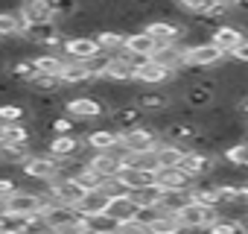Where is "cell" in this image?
Instances as JSON below:
<instances>
[{"mask_svg": "<svg viewBox=\"0 0 248 234\" xmlns=\"http://www.w3.org/2000/svg\"><path fill=\"white\" fill-rule=\"evenodd\" d=\"M41 217H44L47 231H79V217L82 214L76 211V205L47 199L44 208H41Z\"/></svg>", "mask_w": 248, "mask_h": 234, "instance_id": "obj_1", "label": "cell"}, {"mask_svg": "<svg viewBox=\"0 0 248 234\" xmlns=\"http://www.w3.org/2000/svg\"><path fill=\"white\" fill-rule=\"evenodd\" d=\"M18 170H21L27 179H35V182L47 184V182L56 179V173H59V158H53L50 152H30V155L18 164Z\"/></svg>", "mask_w": 248, "mask_h": 234, "instance_id": "obj_2", "label": "cell"}, {"mask_svg": "<svg viewBox=\"0 0 248 234\" xmlns=\"http://www.w3.org/2000/svg\"><path fill=\"white\" fill-rule=\"evenodd\" d=\"M62 111L76 117V120H105V114H108V105L99 100V97H73V100H64L62 102Z\"/></svg>", "mask_w": 248, "mask_h": 234, "instance_id": "obj_3", "label": "cell"}, {"mask_svg": "<svg viewBox=\"0 0 248 234\" xmlns=\"http://www.w3.org/2000/svg\"><path fill=\"white\" fill-rule=\"evenodd\" d=\"M21 38L30 41V44H41L47 50H59L64 35L59 33V24L56 21H41V24H24L21 30Z\"/></svg>", "mask_w": 248, "mask_h": 234, "instance_id": "obj_4", "label": "cell"}, {"mask_svg": "<svg viewBox=\"0 0 248 234\" xmlns=\"http://www.w3.org/2000/svg\"><path fill=\"white\" fill-rule=\"evenodd\" d=\"M228 59V53L222 47H216L213 41H202L184 50V65L187 67H219Z\"/></svg>", "mask_w": 248, "mask_h": 234, "instance_id": "obj_5", "label": "cell"}, {"mask_svg": "<svg viewBox=\"0 0 248 234\" xmlns=\"http://www.w3.org/2000/svg\"><path fill=\"white\" fill-rule=\"evenodd\" d=\"M105 120H108L111 129H117V132L123 135V132H129V129L140 126V123L146 120V111L138 108L135 102H126V105H114V108H108Z\"/></svg>", "mask_w": 248, "mask_h": 234, "instance_id": "obj_6", "label": "cell"}, {"mask_svg": "<svg viewBox=\"0 0 248 234\" xmlns=\"http://www.w3.org/2000/svg\"><path fill=\"white\" fill-rule=\"evenodd\" d=\"M47 152L53 158H76V155L88 152V147H85V138H79L73 132H56L47 138Z\"/></svg>", "mask_w": 248, "mask_h": 234, "instance_id": "obj_7", "label": "cell"}, {"mask_svg": "<svg viewBox=\"0 0 248 234\" xmlns=\"http://www.w3.org/2000/svg\"><path fill=\"white\" fill-rule=\"evenodd\" d=\"M3 205H6V211H15V214H41V208H44V187L41 190L15 187L6 196Z\"/></svg>", "mask_w": 248, "mask_h": 234, "instance_id": "obj_8", "label": "cell"}, {"mask_svg": "<svg viewBox=\"0 0 248 234\" xmlns=\"http://www.w3.org/2000/svg\"><path fill=\"white\" fill-rule=\"evenodd\" d=\"M59 53L67 59V62H88L91 56L99 53V44L93 35H67L59 47Z\"/></svg>", "mask_w": 248, "mask_h": 234, "instance_id": "obj_9", "label": "cell"}, {"mask_svg": "<svg viewBox=\"0 0 248 234\" xmlns=\"http://www.w3.org/2000/svg\"><path fill=\"white\" fill-rule=\"evenodd\" d=\"M120 141H123V147H126L129 152H149V150L158 147L161 135H158L152 126L140 123V126H135V129H129V132H123Z\"/></svg>", "mask_w": 248, "mask_h": 234, "instance_id": "obj_10", "label": "cell"}, {"mask_svg": "<svg viewBox=\"0 0 248 234\" xmlns=\"http://www.w3.org/2000/svg\"><path fill=\"white\" fill-rule=\"evenodd\" d=\"M216 158H219V155H213V152H204V150H187L175 167H181V170H184L190 179H202V176H207V173L213 170Z\"/></svg>", "mask_w": 248, "mask_h": 234, "instance_id": "obj_11", "label": "cell"}, {"mask_svg": "<svg viewBox=\"0 0 248 234\" xmlns=\"http://www.w3.org/2000/svg\"><path fill=\"white\" fill-rule=\"evenodd\" d=\"M216 214H219V208H210V205H202V202H193V199L175 211V217L184 228H204Z\"/></svg>", "mask_w": 248, "mask_h": 234, "instance_id": "obj_12", "label": "cell"}, {"mask_svg": "<svg viewBox=\"0 0 248 234\" xmlns=\"http://www.w3.org/2000/svg\"><path fill=\"white\" fill-rule=\"evenodd\" d=\"M158 44H172V41H181V33H184V24L178 18H152L146 21L143 27Z\"/></svg>", "mask_w": 248, "mask_h": 234, "instance_id": "obj_13", "label": "cell"}, {"mask_svg": "<svg viewBox=\"0 0 248 234\" xmlns=\"http://www.w3.org/2000/svg\"><path fill=\"white\" fill-rule=\"evenodd\" d=\"M152 62H158L161 67H167L170 73H181L187 65H184V44L181 41H172V44H158L149 56Z\"/></svg>", "mask_w": 248, "mask_h": 234, "instance_id": "obj_14", "label": "cell"}, {"mask_svg": "<svg viewBox=\"0 0 248 234\" xmlns=\"http://www.w3.org/2000/svg\"><path fill=\"white\" fill-rule=\"evenodd\" d=\"M138 108H143L146 114L149 111H170L172 108V100L167 91H158V85H149V91H135V100H132Z\"/></svg>", "mask_w": 248, "mask_h": 234, "instance_id": "obj_15", "label": "cell"}, {"mask_svg": "<svg viewBox=\"0 0 248 234\" xmlns=\"http://www.w3.org/2000/svg\"><path fill=\"white\" fill-rule=\"evenodd\" d=\"M172 76H175V73H170L167 67H161V65L152 62V59L140 62V65L135 67V82H140V85H167Z\"/></svg>", "mask_w": 248, "mask_h": 234, "instance_id": "obj_16", "label": "cell"}, {"mask_svg": "<svg viewBox=\"0 0 248 234\" xmlns=\"http://www.w3.org/2000/svg\"><path fill=\"white\" fill-rule=\"evenodd\" d=\"M117 141H120V132H117V129H111V126H91V129H88V135H85V147H88V152L111 150Z\"/></svg>", "mask_w": 248, "mask_h": 234, "instance_id": "obj_17", "label": "cell"}, {"mask_svg": "<svg viewBox=\"0 0 248 234\" xmlns=\"http://www.w3.org/2000/svg\"><path fill=\"white\" fill-rule=\"evenodd\" d=\"M155 182L164 187V190H190L196 184V179H190L181 167H161L155 173Z\"/></svg>", "mask_w": 248, "mask_h": 234, "instance_id": "obj_18", "label": "cell"}, {"mask_svg": "<svg viewBox=\"0 0 248 234\" xmlns=\"http://www.w3.org/2000/svg\"><path fill=\"white\" fill-rule=\"evenodd\" d=\"M158 47V41L146 33V30H135V33H126V41H123V53L129 56H152V50Z\"/></svg>", "mask_w": 248, "mask_h": 234, "instance_id": "obj_19", "label": "cell"}, {"mask_svg": "<svg viewBox=\"0 0 248 234\" xmlns=\"http://www.w3.org/2000/svg\"><path fill=\"white\" fill-rule=\"evenodd\" d=\"M105 79H111V82H135V65L129 62L126 53H114L108 59Z\"/></svg>", "mask_w": 248, "mask_h": 234, "instance_id": "obj_20", "label": "cell"}, {"mask_svg": "<svg viewBox=\"0 0 248 234\" xmlns=\"http://www.w3.org/2000/svg\"><path fill=\"white\" fill-rule=\"evenodd\" d=\"M242 38H245V30H242V27H233V24H219V27H213V33H210V41H213L216 47H222L225 53H231Z\"/></svg>", "mask_w": 248, "mask_h": 234, "instance_id": "obj_21", "label": "cell"}, {"mask_svg": "<svg viewBox=\"0 0 248 234\" xmlns=\"http://www.w3.org/2000/svg\"><path fill=\"white\" fill-rule=\"evenodd\" d=\"M105 214L123 225V222H129V219H135V217H138V205L132 202V196H129V193H126V196H111V199H108V205H105Z\"/></svg>", "mask_w": 248, "mask_h": 234, "instance_id": "obj_22", "label": "cell"}, {"mask_svg": "<svg viewBox=\"0 0 248 234\" xmlns=\"http://www.w3.org/2000/svg\"><path fill=\"white\" fill-rule=\"evenodd\" d=\"M88 167H91L99 179H108V176H117V173H120L123 161L114 158L108 150H102V152H91V155H88Z\"/></svg>", "mask_w": 248, "mask_h": 234, "instance_id": "obj_23", "label": "cell"}, {"mask_svg": "<svg viewBox=\"0 0 248 234\" xmlns=\"http://www.w3.org/2000/svg\"><path fill=\"white\" fill-rule=\"evenodd\" d=\"M129 196H132V202H135L138 208H158V205L164 202L167 190H164L158 182H152V184H143V187L129 190Z\"/></svg>", "mask_w": 248, "mask_h": 234, "instance_id": "obj_24", "label": "cell"}, {"mask_svg": "<svg viewBox=\"0 0 248 234\" xmlns=\"http://www.w3.org/2000/svg\"><path fill=\"white\" fill-rule=\"evenodd\" d=\"M79 231L111 234V231H120V222H117V219H111L105 211H99V214H85V217H79Z\"/></svg>", "mask_w": 248, "mask_h": 234, "instance_id": "obj_25", "label": "cell"}, {"mask_svg": "<svg viewBox=\"0 0 248 234\" xmlns=\"http://www.w3.org/2000/svg\"><path fill=\"white\" fill-rule=\"evenodd\" d=\"M0 141L6 144H30L32 129L24 120H0Z\"/></svg>", "mask_w": 248, "mask_h": 234, "instance_id": "obj_26", "label": "cell"}, {"mask_svg": "<svg viewBox=\"0 0 248 234\" xmlns=\"http://www.w3.org/2000/svg\"><path fill=\"white\" fill-rule=\"evenodd\" d=\"M108 193L102 190V187H88L85 193H82V199L76 202V211L85 217V214H99V211H105V205H108Z\"/></svg>", "mask_w": 248, "mask_h": 234, "instance_id": "obj_27", "label": "cell"}, {"mask_svg": "<svg viewBox=\"0 0 248 234\" xmlns=\"http://www.w3.org/2000/svg\"><path fill=\"white\" fill-rule=\"evenodd\" d=\"M187 150H190L187 144H178V141H164V138H161V141H158V147H155V155H158L161 167H175Z\"/></svg>", "mask_w": 248, "mask_h": 234, "instance_id": "obj_28", "label": "cell"}, {"mask_svg": "<svg viewBox=\"0 0 248 234\" xmlns=\"http://www.w3.org/2000/svg\"><path fill=\"white\" fill-rule=\"evenodd\" d=\"M59 76L64 82V88H70V85H91L93 82V76H91V70H88L85 62H67Z\"/></svg>", "mask_w": 248, "mask_h": 234, "instance_id": "obj_29", "label": "cell"}, {"mask_svg": "<svg viewBox=\"0 0 248 234\" xmlns=\"http://www.w3.org/2000/svg\"><path fill=\"white\" fill-rule=\"evenodd\" d=\"M117 179H120L123 184H126L129 190H135V187L152 184V182H155V173L140 170V167H129V164H123V167H120V173H117Z\"/></svg>", "mask_w": 248, "mask_h": 234, "instance_id": "obj_30", "label": "cell"}, {"mask_svg": "<svg viewBox=\"0 0 248 234\" xmlns=\"http://www.w3.org/2000/svg\"><path fill=\"white\" fill-rule=\"evenodd\" d=\"M149 231H152V234H175V231H184V225L178 222V217H175L172 211H164V208L158 205V217L149 219Z\"/></svg>", "mask_w": 248, "mask_h": 234, "instance_id": "obj_31", "label": "cell"}, {"mask_svg": "<svg viewBox=\"0 0 248 234\" xmlns=\"http://www.w3.org/2000/svg\"><path fill=\"white\" fill-rule=\"evenodd\" d=\"M96 44H99V50L102 53H123V41H126V33L123 30H99L96 35Z\"/></svg>", "mask_w": 248, "mask_h": 234, "instance_id": "obj_32", "label": "cell"}, {"mask_svg": "<svg viewBox=\"0 0 248 234\" xmlns=\"http://www.w3.org/2000/svg\"><path fill=\"white\" fill-rule=\"evenodd\" d=\"M24 21L15 9H0V38H21Z\"/></svg>", "mask_w": 248, "mask_h": 234, "instance_id": "obj_33", "label": "cell"}, {"mask_svg": "<svg viewBox=\"0 0 248 234\" xmlns=\"http://www.w3.org/2000/svg\"><path fill=\"white\" fill-rule=\"evenodd\" d=\"M32 62H35V67H38V73H62V67L67 65V59L59 53V50H47V53H41V56H32Z\"/></svg>", "mask_w": 248, "mask_h": 234, "instance_id": "obj_34", "label": "cell"}, {"mask_svg": "<svg viewBox=\"0 0 248 234\" xmlns=\"http://www.w3.org/2000/svg\"><path fill=\"white\" fill-rule=\"evenodd\" d=\"M32 214H15V211H3L0 214V231L3 234H18V231H27V222H30Z\"/></svg>", "mask_w": 248, "mask_h": 234, "instance_id": "obj_35", "label": "cell"}, {"mask_svg": "<svg viewBox=\"0 0 248 234\" xmlns=\"http://www.w3.org/2000/svg\"><path fill=\"white\" fill-rule=\"evenodd\" d=\"M30 88L32 91H44V94H62L64 91V82L56 73H35V79L30 82Z\"/></svg>", "mask_w": 248, "mask_h": 234, "instance_id": "obj_36", "label": "cell"}, {"mask_svg": "<svg viewBox=\"0 0 248 234\" xmlns=\"http://www.w3.org/2000/svg\"><path fill=\"white\" fill-rule=\"evenodd\" d=\"M126 164H129V167H140V170H149V173H158V170H161V161H158L155 150H149V152H129Z\"/></svg>", "mask_w": 248, "mask_h": 234, "instance_id": "obj_37", "label": "cell"}, {"mask_svg": "<svg viewBox=\"0 0 248 234\" xmlns=\"http://www.w3.org/2000/svg\"><path fill=\"white\" fill-rule=\"evenodd\" d=\"M27 108L21 102H0V120H24Z\"/></svg>", "mask_w": 248, "mask_h": 234, "instance_id": "obj_38", "label": "cell"}, {"mask_svg": "<svg viewBox=\"0 0 248 234\" xmlns=\"http://www.w3.org/2000/svg\"><path fill=\"white\" fill-rule=\"evenodd\" d=\"M228 59H233L236 65H248V35H245V38H242L231 53H228Z\"/></svg>", "mask_w": 248, "mask_h": 234, "instance_id": "obj_39", "label": "cell"}, {"mask_svg": "<svg viewBox=\"0 0 248 234\" xmlns=\"http://www.w3.org/2000/svg\"><path fill=\"white\" fill-rule=\"evenodd\" d=\"M15 187H18V182H15V179H12L9 173H6V176H3V173H0V199H3V202H6V196H9V193H12Z\"/></svg>", "mask_w": 248, "mask_h": 234, "instance_id": "obj_40", "label": "cell"}, {"mask_svg": "<svg viewBox=\"0 0 248 234\" xmlns=\"http://www.w3.org/2000/svg\"><path fill=\"white\" fill-rule=\"evenodd\" d=\"M236 12H242V15H248V0H233V3H231Z\"/></svg>", "mask_w": 248, "mask_h": 234, "instance_id": "obj_41", "label": "cell"}, {"mask_svg": "<svg viewBox=\"0 0 248 234\" xmlns=\"http://www.w3.org/2000/svg\"><path fill=\"white\" fill-rule=\"evenodd\" d=\"M222 3H233V0H222Z\"/></svg>", "mask_w": 248, "mask_h": 234, "instance_id": "obj_42", "label": "cell"}]
</instances>
